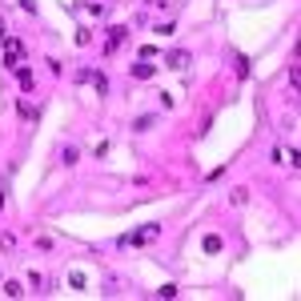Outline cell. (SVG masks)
I'll return each mask as SVG.
<instances>
[{"mask_svg":"<svg viewBox=\"0 0 301 301\" xmlns=\"http://www.w3.org/2000/svg\"><path fill=\"white\" fill-rule=\"evenodd\" d=\"M20 56H24V44L16 37H4V65L8 69H20Z\"/></svg>","mask_w":301,"mask_h":301,"instance_id":"6da1fadb","label":"cell"},{"mask_svg":"<svg viewBox=\"0 0 301 301\" xmlns=\"http://www.w3.org/2000/svg\"><path fill=\"white\" fill-rule=\"evenodd\" d=\"M157 233H161V225H145V229H137L129 237H120V245H145V241H153Z\"/></svg>","mask_w":301,"mask_h":301,"instance_id":"7a4b0ae2","label":"cell"},{"mask_svg":"<svg viewBox=\"0 0 301 301\" xmlns=\"http://www.w3.org/2000/svg\"><path fill=\"white\" fill-rule=\"evenodd\" d=\"M88 84H93L97 93H109V80H105V73H88Z\"/></svg>","mask_w":301,"mask_h":301,"instance_id":"5b68a950","label":"cell"},{"mask_svg":"<svg viewBox=\"0 0 301 301\" xmlns=\"http://www.w3.org/2000/svg\"><path fill=\"white\" fill-rule=\"evenodd\" d=\"M120 40H125V28H120V24H116V28H109V52H113Z\"/></svg>","mask_w":301,"mask_h":301,"instance_id":"ba28073f","label":"cell"},{"mask_svg":"<svg viewBox=\"0 0 301 301\" xmlns=\"http://www.w3.org/2000/svg\"><path fill=\"white\" fill-rule=\"evenodd\" d=\"M16 76H20V88H33V73L28 69H16Z\"/></svg>","mask_w":301,"mask_h":301,"instance_id":"9c48e42d","label":"cell"},{"mask_svg":"<svg viewBox=\"0 0 301 301\" xmlns=\"http://www.w3.org/2000/svg\"><path fill=\"white\" fill-rule=\"evenodd\" d=\"M129 73H133V76H137V80H153V76H157V65H149V60H145V56H141V60H137V65H133V69H129Z\"/></svg>","mask_w":301,"mask_h":301,"instance_id":"3957f363","label":"cell"},{"mask_svg":"<svg viewBox=\"0 0 301 301\" xmlns=\"http://www.w3.org/2000/svg\"><path fill=\"white\" fill-rule=\"evenodd\" d=\"M4 293H8V297H24V289H20L16 281H8V285H4Z\"/></svg>","mask_w":301,"mask_h":301,"instance_id":"30bf717a","label":"cell"},{"mask_svg":"<svg viewBox=\"0 0 301 301\" xmlns=\"http://www.w3.org/2000/svg\"><path fill=\"white\" fill-rule=\"evenodd\" d=\"M165 65H169V69H177V73H185V69H189V52H181V48H177V52H169V56H165Z\"/></svg>","mask_w":301,"mask_h":301,"instance_id":"277c9868","label":"cell"},{"mask_svg":"<svg viewBox=\"0 0 301 301\" xmlns=\"http://www.w3.org/2000/svg\"><path fill=\"white\" fill-rule=\"evenodd\" d=\"M153 125H157V116H137V120H133V129H137V133H149Z\"/></svg>","mask_w":301,"mask_h":301,"instance_id":"52a82bcc","label":"cell"},{"mask_svg":"<svg viewBox=\"0 0 301 301\" xmlns=\"http://www.w3.org/2000/svg\"><path fill=\"white\" fill-rule=\"evenodd\" d=\"M201 245H205V253H221V237H217V233H209Z\"/></svg>","mask_w":301,"mask_h":301,"instance_id":"8992f818","label":"cell"}]
</instances>
